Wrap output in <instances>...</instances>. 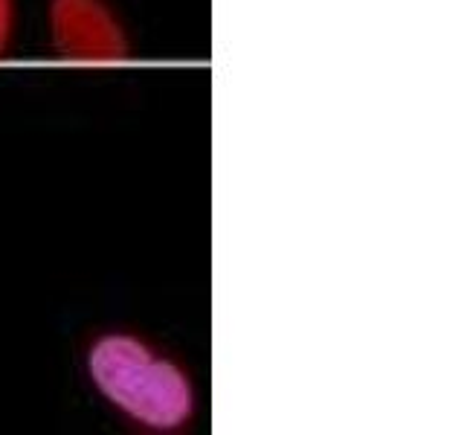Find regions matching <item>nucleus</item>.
Wrapping results in <instances>:
<instances>
[{
  "label": "nucleus",
  "mask_w": 464,
  "mask_h": 435,
  "mask_svg": "<svg viewBox=\"0 0 464 435\" xmlns=\"http://www.w3.org/2000/svg\"><path fill=\"white\" fill-rule=\"evenodd\" d=\"M93 389L130 424L171 432L192 424L198 392L178 360L130 331L96 337L84 357Z\"/></svg>",
  "instance_id": "1"
},
{
  "label": "nucleus",
  "mask_w": 464,
  "mask_h": 435,
  "mask_svg": "<svg viewBox=\"0 0 464 435\" xmlns=\"http://www.w3.org/2000/svg\"><path fill=\"white\" fill-rule=\"evenodd\" d=\"M18 24V0H0V55L9 50Z\"/></svg>",
  "instance_id": "3"
},
{
  "label": "nucleus",
  "mask_w": 464,
  "mask_h": 435,
  "mask_svg": "<svg viewBox=\"0 0 464 435\" xmlns=\"http://www.w3.org/2000/svg\"><path fill=\"white\" fill-rule=\"evenodd\" d=\"M47 26L55 53L79 64H116L130 53L122 18L108 0H50Z\"/></svg>",
  "instance_id": "2"
}]
</instances>
